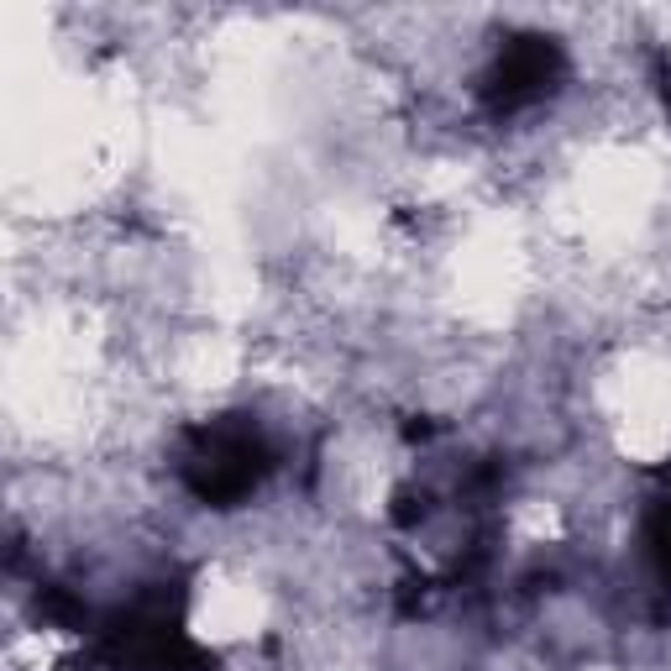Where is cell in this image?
I'll return each mask as SVG.
<instances>
[{
  "instance_id": "cell-1",
  "label": "cell",
  "mask_w": 671,
  "mask_h": 671,
  "mask_svg": "<svg viewBox=\"0 0 671 671\" xmlns=\"http://www.w3.org/2000/svg\"><path fill=\"white\" fill-rule=\"evenodd\" d=\"M153 650H168V625H153ZM131 645H147V635H142V629H131Z\"/></svg>"
}]
</instances>
